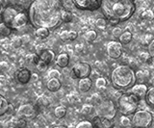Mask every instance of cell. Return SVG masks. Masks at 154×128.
<instances>
[{
	"instance_id": "9a60e30c",
	"label": "cell",
	"mask_w": 154,
	"mask_h": 128,
	"mask_svg": "<svg viewBox=\"0 0 154 128\" xmlns=\"http://www.w3.org/2000/svg\"><path fill=\"white\" fill-rule=\"evenodd\" d=\"M147 89H148V87L146 84H137L130 89V91H131L134 94H136V96L140 98V100H143V99L144 100Z\"/></svg>"
},
{
	"instance_id": "5bb4252c",
	"label": "cell",
	"mask_w": 154,
	"mask_h": 128,
	"mask_svg": "<svg viewBox=\"0 0 154 128\" xmlns=\"http://www.w3.org/2000/svg\"><path fill=\"white\" fill-rule=\"evenodd\" d=\"M16 78L17 80V82L21 85H25L29 83V81L32 78V74L31 72L26 68H21L19 69L17 73H16Z\"/></svg>"
},
{
	"instance_id": "4fadbf2b",
	"label": "cell",
	"mask_w": 154,
	"mask_h": 128,
	"mask_svg": "<svg viewBox=\"0 0 154 128\" xmlns=\"http://www.w3.org/2000/svg\"><path fill=\"white\" fill-rule=\"evenodd\" d=\"M91 122L94 123V125L96 128H113L114 127V122L112 120L100 116H94L91 118Z\"/></svg>"
},
{
	"instance_id": "f1b7e54d",
	"label": "cell",
	"mask_w": 154,
	"mask_h": 128,
	"mask_svg": "<svg viewBox=\"0 0 154 128\" xmlns=\"http://www.w3.org/2000/svg\"><path fill=\"white\" fill-rule=\"evenodd\" d=\"M95 26L100 30H104L107 27V21L105 18H97L95 21Z\"/></svg>"
},
{
	"instance_id": "30bf717a",
	"label": "cell",
	"mask_w": 154,
	"mask_h": 128,
	"mask_svg": "<svg viewBox=\"0 0 154 128\" xmlns=\"http://www.w3.org/2000/svg\"><path fill=\"white\" fill-rule=\"evenodd\" d=\"M122 44L119 41H110L107 44V55L111 59L117 60L122 55Z\"/></svg>"
},
{
	"instance_id": "d6a6232c",
	"label": "cell",
	"mask_w": 154,
	"mask_h": 128,
	"mask_svg": "<svg viewBox=\"0 0 154 128\" xmlns=\"http://www.w3.org/2000/svg\"><path fill=\"white\" fill-rule=\"evenodd\" d=\"M16 126H17V128H26V126H27L26 118L19 117L17 121V123H16Z\"/></svg>"
},
{
	"instance_id": "603a6c76",
	"label": "cell",
	"mask_w": 154,
	"mask_h": 128,
	"mask_svg": "<svg viewBox=\"0 0 154 128\" xmlns=\"http://www.w3.org/2000/svg\"><path fill=\"white\" fill-rule=\"evenodd\" d=\"M35 34L40 39H46L50 34V30L46 29V28H38V29H36Z\"/></svg>"
},
{
	"instance_id": "60d3db41",
	"label": "cell",
	"mask_w": 154,
	"mask_h": 128,
	"mask_svg": "<svg viewBox=\"0 0 154 128\" xmlns=\"http://www.w3.org/2000/svg\"><path fill=\"white\" fill-rule=\"evenodd\" d=\"M52 128H69V127H66L65 125H57V126H54V127H52Z\"/></svg>"
},
{
	"instance_id": "cb8c5ba5",
	"label": "cell",
	"mask_w": 154,
	"mask_h": 128,
	"mask_svg": "<svg viewBox=\"0 0 154 128\" xmlns=\"http://www.w3.org/2000/svg\"><path fill=\"white\" fill-rule=\"evenodd\" d=\"M96 38H97V33L94 30H89L85 33V40L87 41L93 42L94 41L96 40Z\"/></svg>"
},
{
	"instance_id": "1f68e13d",
	"label": "cell",
	"mask_w": 154,
	"mask_h": 128,
	"mask_svg": "<svg viewBox=\"0 0 154 128\" xmlns=\"http://www.w3.org/2000/svg\"><path fill=\"white\" fill-rule=\"evenodd\" d=\"M94 111V108L91 105H84L81 110V113L83 114V115H91Z\"/></svg>"
},
{
	"instance_id": "d6986e66",
	"label": "cell",
	"mask_w": 154,
	"mask_h": 128,
	"mask_svg": "<svg viewBox=\"0 0 154 128\" xmlns=\"http://www.w3.org/2000/svg\"><path fill=\"white\" fill-rule=\"evenodd\" d=\"M11 108H12V105L9 103L7 98H5L2 94H0V117L9 113Z\"/></svg>"
},
{
	"instance_id": "ffe728a7",
	"label": "cell",
	"mask_w": 154,
	"mask_h": 128,
	"mask_svg": "<svg viewBox=\"0 0 154 128\" xmlns=\"http://www.w3.org/2000/svg\"><path fill=\"white\" fill-rule=\"evenodd\" d=\"M144 102L146 103L147 106L154 108V87H148L146 97H144Z\"/></svg>"
},
{
	"instance_id": "277c9868",
	"label": "cell",
	"mask_w": 154,
	"mask_h": 128,
	"mask_svg": "<svg viewBox=\"0 0 154 128\" xmlns=\"http://www.w3.org/2000/svg\"><path fill=\"white\" fill-rule=\"evenodd\" d=\"M111 83L118 91H126L136 85L137 75L127 65H119L111 72Z\"/></svg>"
},
{
	"instance_id": "e0dca14e",
	"label": "cell",
	"mask_w": 154,
	"mask_h": 128,
	"mask_svg": "<svg viewBox=\"0 0 154 128\" xmlns=\"http://www.w3.org/2000/svg\"><path fill=\"white\" fill-rule=\"evenodd\" d=\"M62 87V83L59 78H50L46 83V88L51 93L58 92Z\"/></svg>"
},
{
	"instance_id": "8fae6325",
	"label": "cell",
	"mask_w": 154,
	"mask_h": 128,
	"mask_svg": "<svg viewBox=\"0 0 154 128\" xmlns=\"http://www.w3.org/2000/svg\"><path fill=\"white\" fill-rule=\"evenodd\" d=\"M17 114L20 117L24 118H34L38 114V110L36 106H34L31 103L23 104L18 108Z\"/></svg>"
},
{
	"instance_id": "4dcf8cb0",
	"label": "cell",
	"mask_w": 154,
	"mask_h": 128,
	"mask_svg": "<svg viewBox=\"0 0 154 128\" xmlns=\"http://www.w3.org/2000/svg\"><path fill=\"white\" fill-rule=\"evenodd\" d=\"M63 22H70L72 20V14L66 10H64L63 12Z\"/></svg>"
},
{
	"instance_id": "4316f807",
	"label": "cell",
	"mask_w": 154,
	"mask_h": 128,
	"mask_svg": "<svg viewBox=\"0 0 154 128\" xmlns=\"http://www.w3.org/2000/svg\"><path fill=\"white\" fill-rule=\"evenodd\" d=\"M119 122H120V124H122V126L124 127V128H128V127L132 126V121L127 116H122V117H120Z\"/></svg>"
},
{
	"instance_id": "7c38bea8",
	"label": "cell",
	"mask_w": 154,
	"mask_h": 128,
	"mask_svg": "<svg viewBox=\"0 0 154 128\" xmlns=\"http://www.w3.org/2000/svg\"><path fill=\"white\" fill-rule=\"evenodd\" d=\"M55 58H56L55 52L51 49H42L38 53V62L45 64L46 66H49L55 60Z\"/></svg>"
},
{
	"instance_id": "ac0fdd59",
	"label": "cell",
	"mask_w": 154,
	"mask_h": 128,
	"mask_svg": "<svg viewBox=\"0 0 154 128\" xmlns=\"http://www.w3.org/2000/svg\"><path fill=\"white\" fill-rule=\"evenodd\" d=\"M69 64V55L67 53H60L56 58V65L62 69L66 68Z\"/></svg>"
},
{
	"instance_id": "f546056e",
	"label": "cell",
	"mask_w": 154,
	"mask_h": 128,
	"mask_svg": "<svg viewBox=\"0 0 154 128\" xmlns=\"http://www.w3.org/2000/svg\"><path fill=\"white\" fill-rule=\"evenodd\" d=\"M139 59L141 62H143V63H148L149 61L152 60L148 52H141V53L139 54Z\"/></svg>"
},
{
	"instance_id": "2e32d148",
	"label": "cell",
	"mask_w": 154,
	"mask_h": 128,
	"mask_svg": "<svg viewBox=\"0 0 154 128\" xmlns=\"http://www.w3.org/2000/svg\"><path fill=\"white\" fill-rule=\"evenodd\" d=\"M91 87H93V80H91L90 77L83 78V79L79 80L78 90H79L80 93H88L91 89Z\"/></svg>"
},
{
	"instance_id": "b9f144b4",
	"label": "cell",
	"mask_w": 154,
	"mask_h": 128,
	"mask_svg": "<svg viewBox=\"0 0 154 128\" xmlns=\"http://www.w3.org/2000/svg\"><path fill=\"white\" fill-rule=\"evenodd\" d=\"M3 9H4V7L0 4V17H1V15H2V12H3Z\"/></svg>"
},
{
	"instance_id": "7bdbcfd3",
	"label": "cell",
	"mask_w": 154,
	"mask_h": 128,
	"mask_svg": "<svg viewBox=\"0 0 154 128\" xmlns=\"http://www.w3.org/2000/svg\"><path fill=\"white\" fill-rule=\"evenodd\" d=\"M130 128H141V127H135V126H131Z\"/></svg>"
},
{
	"instance_id": "9c48e42d",
	"label": "cell",
	"mask_w": 154,
	"mask_h": 128,
	"mask_svg": "<svg viewBox=\"0 0 154 128\" xmlns=\"http://www.w3.org/2000/svg\"><path fill=\"white\" fill-rule=\"evenodd\" d=\"M73 5L82 11H96L100 9L101 0H71Z\"/></svg>"
},
{
	"instance_id": "7402d4cb",
	"label": "cell",
	"mask_w": 154,
	"mask_h": 128,
	"mask_svg": "<svg viewBox=\"0 0 154 128\" xmlns=\"http://www.w3.org/2000/svg\"><path fill=\"white\" fill-rule=\"evenodd\" d=\"M66 108L65 106H57L55 109H54V116L57 117V118H63L65 117V116L66 115Z\"/></svg>"
},
{
	"instance_id": "484cf974",
	"label": "cell",
	"mask_w": 154,
	"mask_h": 128,
	"mask_svg": "<svg viewBox=\"0 0 154 128\" xmlns=\"http://www.w3.org/2000/svg\"><path fill=\"white\" fill-rule=\"evenodd\" d=\"M11 33L12 30L5 23H0V37H8L11 35Z\"/></svg>"
},
{
	"instance_id": "74e56055",
	"label": "cell",
	"mask_w": 154,
	"mask_h": 128,
	"mask_svg": "<svg viewBox=\"0 0 154 128\" xmlns=\"http://www.w3.org/2000/svg\"><path fill=\"white\" fill-rule=\"evenodd\" d=\"M69 31H63L61 33V35H60V38H61V40L62 41H69Z\"/></svg>"
},
{
	"instance_id": "ba28073f",
	"label": "cell",
	"mask_w": 154,
	"mask_h": 128,
	"mask_svg": "<svg viewBox=\"0 0 154 128\" xmlns=\"http://www.w3.org/2000/svg\"><path fill=\"white\" fill-rule=\"evenodd\" d=\"M118 108L117 106H115V104L112 100H105L102 101L99 104L98 107V113L100 117H103L106 118H109V120H112L116 117V114H117Z\"/></svg>"
},
{
	"instance_id": "44dd1931",
	"label": "cell",
	"mask_w": 154,
	"mask_h": 128,
	"mask_svg": "<svg viewBox=\"0 0 154 128\" xmlns=\"http://www.w3.org/2000/svg\"><path fill=\"white\" fill-rule=\"evenodd\" d=\"M132 39H133L132 32L130 31V30H125V31L122 32V34L120 35V37L119 38V41L122 45L123 44H128L129 42H131Z\"/></svg>"
},
{
	"instance_id": "52a82bcc",
	"label": "cell",
	"mask_w": 154,
	"mask_h": 128,
	"mask_svg": "<svg viewBox=\"0 0 154 128\" xmlns=\"http://www.w3.org/2000/svg\"><path fill=\"white\" fill-rule=\"evenodd\" d=\"M91 73V67L87 62H77L72 67L70 76L73 79H83L90 77Z\"/></svg>"
},
{
	"instance_id": "ab89813d",
	"label": "cell",
	"mask_w": 154,
	"mask_h": 128,
	"mask_svg": "<svg viewBox=\"0 0 154 128\" xmlns=\"http://www.w3.org/2000/svg\"><path fill=\"white\" fill-rule=\"evenodd\" d=\"M149 84H150L151 87H154V76H152L150 79H149Z\"/></svg>"
},
{
	"instance_id": "d4e9b609",
	"label": "cell",
	"mask_w": 154,
	"mask_h": 128,
	"mask_svg": "<svg viewBox=\"0 0 154 128\" xmlns=\"http://www.w3.org/2000/svg\"><path fill=\"white\" fill-rule=\"evenodd\" d=\"M75 128H96V127L94 125V123L91 120H81L77 123Z\"/></svg>"
},
{
	"instance_id": "7a4b0ae2",
	"label": "cell",
	"mask_w": 154,
	"mask_h": 128,
	"mask_svg": "<svg viewBox=\"0 0 154 128\" xmlns=\"http://www.w3.org/2000/svg\"><path fill=\"white\" fill-rule=\"evenodd\" d=\"M101 13L112 24L130 20L136 12L135 0H101Z\"/></svg>"
},
{
	"instance_id": "f35d334b",
	"label": "cell",
	"mask_w": 154,
	"mask_h": 128,
	"mask_svg": "<svg viewBox=\"0 0 154 128\" xmlns=\"http://www.w3.org/2000/svg\"><path fill=\"white\" fill-rule=\"evenodd\" d=\"M49 76H50V78H59L60 72H58V70L53 69V70H51V72H49Z\"/></svg>"
},
{
	"instance_id": "d590c367",
	"label": "cell",
	"mask_w": 154,
	"mask_h": 128,
	"mask_svg": "<svg viewBox=\"0 0 154 128\" xmlns=\"http://www.w3.org/2000/svg\"><path fill=\"white\" fill-rule=\"evenodd\" d=\"M112 34L115 38H119L120 35L122 34V28H119V27H115L113 31H112Z\"/></svg>"
},
{
	"instance_id": "3957f363",
	"label": "cell",
	"mask_w": 154,
	"mask_h": 128,
	"mask_svg": "<svg viewBox=\"0 0 154 128\" xmlns=\"http://www.w3.org/2000/svg\"><path fill=\"white\" fill-rule=\"evenodd\" d=\"M1 20L5 23L12 31H18L25 27L29 21L28 10L23 6L9 4L3 9Z\"/></svg>"
},
{
	"instance_id": "8992f818",
	"label": "cell",
	"mask_w": 154,
	"mask_h": 128,
	"mask_svg": "<svg viewBox=\"0 0 154 128\" xmlns=\"http://www.w3.org/2000/svg\"><path fill=\"white\" fill-rule=\"evenodd\" d=\"M132 126L141 127V128H149L153 121V115L147 110H138L135 114H133L132 117Z\"/></svg>"
},
{
	"instance_id": "e575fe53",
	"label": "cell",
	"mask_w": 154,
	"mask_h": 128,
	"mask_svg": "<svg viewBox=\"0 0 154 128\" xmlns=\"http://www.w3.org/2000/svg\"><path fill=\"white\" fill-rule=\"evenodd\" d=\"M147 52L149 53V55H150L151 58H154V39H152V41L149 42Z\"/></svg>"
},
{
	"instance_id": "6da1fadb",
	"label": "cell",
	"mask_w": 154,
	"mask_h": 128,
	"mask_svg": "<svg viewBox=\"0 0 154 128\" xmlns=\"http://www.w3.org/2000/svg\"><path fill=\"white\" fill-rule=\"evenodd\" d=\"M64 10L58 0H33L28 8L29 21L36 29H56L63 22Z\"/></svg>"
},
{
	"instance_id": "836d02e7",
	"label": "cell",
	"mask_w": 154,
	"mask_h": 128,
	"mask_svg": "<svg viewBox=\"0 0 154 128\" xmlns=\"http://www.w3.org/2000/svg\"><path fill=\"white\" fill-rule=\"evenodd\" d=\"M143 18H144V20H151L152 18L154 17V14L151 10H146L144 11L143 13Z\"/></svg>"
},
{
	"instance_id": "5b68a950",
	"label": "cell",
	"mask_w": 154,
	"mask_h": 128,
	"mask_svg": "<svg viewBox=\"0 0 154 128\" xmlns=\"http://www.w3.org/2000/svg\"><path fill=\"white\" fill-rule=\"evenodd\" d=\"M140 98L134 94L131 91L122 93V96L118 99V110L122 116H130L137 112L140 106Z\"/></svg>"
},
{
	"instance_id": "8d00e7d4",
	"label": "cell",
	"mask_w": 154,
	"mask_h": 128,
	"mask_svg": "<svg viewBox=\"0 0 154 128\" xmlns=\"http://www.w3.org/2000/svg\"><path fill=\"white\" fill-rule=\"evenodd\" d=\"M77 37H78V33L74 30H71L69 32V41H75L77 39Z\"/></svg>"
},
{
	"instance_id": "83f0119b",
	"label": "cell",
	"mask_w": 154,
	"mask_h": 128,
	"mask_svg": "<svg viewBox=\"0 0 154 128\" xmlns=\"http://www.w3.org/2000/svg\"><path fill=\"white\" fill-rule=\"evenodd\" d=\"M95 86L96 88L100 90L105 89L106 86H107V81H106V79L104 77H98L95 81Z\"/></svg>"
}]
</instances>
